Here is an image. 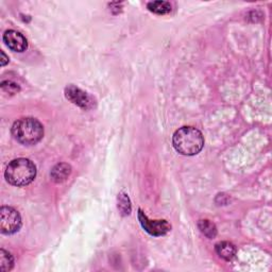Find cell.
<instances>
[{"instance_id":"6da1fadb","label":"cell","mask_w":272,"mask_h":272,"mask_svg":"<svg viewBox=\"0 0 272 272\" xmlns=\"http://www.w3.org/2000/svg\"><path fill=\"white\" fill-rule=\"evenodd\" d=\"M172 145L176 152L192 156L203 149L204 138L202 133L194 127H182L174 132Z\"/></svg>"},{"instance_id":"7a4b0ae2","label":"cell","mask_w":272,"mask_h":272,"mask_svg":"<svg viewBox=\"0 0 272 272\" xmlns=\"http://www.w3.org/2000/svg\"><path fill=\"white\" fill-rule=\"evenodd\" d=\"M12 135L19 144L33 146L39 143L44 136V127L37 119L24 117L12 125Z\"/></svg>"},{"instance_id":"3957f363","label":"cell","mask_w":272,"mask_h":272,"mask_svg":"<svg viewBox=\"0 0 272 272\" xmlns=\"http://www.w3.org/2000/svg\"><path fill=\"white\" fill-rule=\"evenodd\" d=\"M7 181L14 186L29 185L36 176V167L28 159H16L10 162L5 171Z\"/></svg>"},{"instance_id":"277c9868","label":"cell","mask_w":272,"mask_h":272,"mask_svg":"<svg viewBox=\"0 0 272 272\" xmlns=\"http://www.w3.org/2000/svg\"><path fill=\"white\" fill-rule=\"evenodd\" d=\"M22 228V217L13 207L0 208V231L6 235H12Z\"/></svg>"},{"instance_id":"5b68a950","label":"cell","mask_w":272,"mask_h":272,"mask_svg":"<svg viewBox=\"0 0 272 272\" xmlns=\"http://www.w3.org/2000/svg\"><path fill=\"white\" fill-rule=\"evenodd\" d=\"M139 220L145 231L152 236H163L171 230V225L166 220H151L142 210L139 211Z\"/></svg>"},{"instance_id":"8992f818","label":"cell","mask_w":272,"mask_h":272,"mask_svg":"<svg viewBox=\"0 0 272 272\" xmlns=\"http://www.w3.org/2000/svg\"><path fill=\"white\" fill-rule=\"evenodd\" d=\"M65 96L69 101L83 110H89L95 106V100L93 97L75 85H68L65 88Z\"/></svg>"},{"instance_id":"52a82bcc","label":"cell","mask_w":272,"mask_h":272,"mask_svg":"<svg viewBox=\"0 0 272 272\" xmlns=\"http://www.w3.org/2000/svg\"><path fill=\"white\" fill-rule=\"evenodd\" d=\"M6 45L15 52H24L28 48V40L26 37L15 30H8L4 34Z\"/></svg>"},{"instance_id":"ba28073f","label":"cell","mask_w":272,"mask_h":272,"mask_svg":"<svg viewBox=\"0 0 272 272\" xmlns=\"http://www.w3.org/2000/svg\"><path fill=\"white\" fill-rule=\"evenodd\" d=\"M70 173H71V166L66 163H60L52 168L50 176L52 181H55L56 183H61L68 179Z\"/></svg>"},{"instance_id":"9c48e42d","label":"cell","mask_w":272,"mask_h":272,"mask_svg":"<svg viewBox=\"0 0 272 272\" xmlns=\"http://www.w3.org/2000/svg\"><path fill=\"white\" fill-rule=\"evenodd\" d=\"M215 249L217 254L225 260H231L236 254V247L229 242L218 243Z\"/></svg>"},{"instance_id":"30bf717a","label":"cell","mask_w":272,"mask_h":272,"mask_svg":"<svg viewBox=\"0 0 272 272\" xmlns=\"http://www.w3.org/2000/svg\"><path fill=\"white\" fill-rule=\"evenodd\" d=\"M14 267V258L11 253L5 249L0 250V271L7 272L12 270Z\"/></svg>"},{"instance_id":"8fae6325","label":"cell","mask_w":272,"mask_h":272,"mask_svg":"<svg viewBox=\"0 0 272 272\" xmlns=\"http://www.w3.org/2000/svg\"><path fill=\"white\" fill-rule=\"evenodd\" d=\"M147 7L149 11L159 15L168 14L171 12V5L167 2H152L149 3Z\"/></svg>"},{"instance_id":"7c38bea8","label":"cell","mask_w":272,"mask_h":272,"mask_svg":"<svg viewBox=\"0 0 272 272\" xmlns=\"http://www.w3.org/2000/svg\"><path fill=\"white\" fill-rule=\"evenodd\" d=\"M198 226L200 231L207 237V238H215L217 235V228L216 225L211 222L210 220H200L198 222Z\"/></svg>"},{"instance_id":"4fadbf2b","label":"cell","mask_w":272,"mask_h":272,"mask_svg":"<svg viewBox=\"0 0 272 272\" xmlns=\"http://www.w3.org/2000/svg\"><path fill=\"white\" fill-rule=\"evenodd\" d=\"M118 210L122 216H128L131 214V202L127 194L120 193L118 195Z\"/></svg>"},{"instance_id":"5bb4252c","label":"cell","mask_w":272,"mask_h":272,"mask_svg":"<svg viewBox=\"0 0 272 272\" xmlns=\"http://www.w3.org/2000/svg\"><path fill=\"white\" fill-rule=\"evenodd\" d=\"M2 88H3L6 93L11 94V95H14V94L18 93L19 89H20L19 86H18V84H16V83H14V82H11V81L3 82V83H2Z\"/></svg>"},{"instance_id":"9a60e30c","label":"cell","mask_w":272,"mask_h":272,"mask_svg":"<svg viewBox=\"0 0 272 272\" xmlns=\"http://www.w3.org/2000/svg\"><path fill=\"white\" fill-rule=\"evenodd\" d=\"M0 54H2V66H5L7 63H9V58L6 56L4 51L0 52Z\"/></svg>"}]
</instances>
